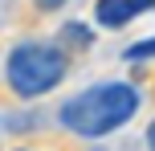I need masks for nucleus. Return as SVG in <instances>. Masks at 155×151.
<instances>
[{
  "label": "nucleus",
  "mask_w": 155,
  "mask_h": 151,
  "mask_svg": "<svg viewBox=\"0 0 155 151\" xmlns=\"http://www.w3.org/2000/svg\"><path fill=\"white\" fill-rule=\"evenodd\" d=\"M135 16H143L139 0H98V4H94V25H98V29H110V33L127 29Z\"/></svg>",
  "instance_id": "obj_3"
},
{
  "label": "nucleus",
  "mask_w": 155,
  "mask_h": 151,
  "mask_svg": "<svg viewBox=\"0 0 155 151\" xmlns=\"http://www.w3.org/2000/svg\"><path fill=\"white\" fill-rule=\"evenodd\" d=\"M57 41H61L65 49H90L94 45V25L90 21H65L61 29H57Z\"/></svg>",
  "instance_id": "obj_4"
},
{
  "label": "nucleus",
  "mask_w": 155,
  "mask_h": 151,
  "mask_svg": "<svg viewBox=\"0 0 155 151\" xmlns=\"http://www.w3.org/2000/svg\"><path fill=\"white\" fill-rule=\"evenodd\" d=\"M70 78V49L61 41H16L4 57V82L21 102H37V98L53 94L61 82Z\"/></svg>",
  "instance_id": "obj_2"
},
{
  "label": "nucleus",
  "mask_w": 155,
  "mask_h": 151,
  "mask_svg": "<svg viewBox=\"0 0 155 151\" xmlns=\"http://www.w3.org/2000/svg\"><path fill=\"white\" fill-rule=\"evenodd\" d=\"M139 106H143V90L135 86V82L110 78V82H94V86L70 94L57 106V123H61L70 135L98 143V139L118 135V131L139 114Z\"/></svg>",
  "instance_id": "obj_1"
},
{
  "label": "nucleus",
  "mask_w": 155,
  "mask_h": 151,
  "mask_svg": "<svg viewBox=\"0 0 155 151\" xmlns=\"http://www.w3.org/2000/svg\"><path fill=\"white\" fill-rule=\"evenodd\" d=\"M16 151H25V147H16Z\"/></svg>",
  "instance_id": "obj_8"
},
{
  "label": "nucleus",
  "mask_w": 155,
  "mask_h": 151,
  "mask_svg": "<svg viewBox=\"0 0 155 151\" xmlns=\"http://www.w3.org/2000/svg\"><path fill=\"white\" fill-rule=\"evenodd\" d=\"M143 143H147V151H155V119L147 123V135H143Z\"/></svg>",
  "instance_id": "obj_7"
},
{
  "label": "nucleus",
  "mask_w": 155,
  "mask_h": 151,
  "mask_svg": "<svg viewBox=\"0 0 155 151\" xmlns=\"http://www.w3.org/2000/svg\"><path fill=\"white\" fill-rule=\"evenodd\" d=\"M33 4H37L41 12H61V8L70 4V0H33Z\"/></svg>",
  "instance_id": "obj_6"
},
{
  "label": "nucleus",
  "mask_w": 155,
  "mask_h": 151,
  "mask_svg": "<svg viewBox=\"0 0 155 151\" xmlns=\"http://www.w3.org/2000/svg\"><path fill=\"white\" fill-rule=\"evenodd\" d=\"M123 61H127V65H143V61H155V37L131 41V45L123 49Z\"/></svg>",
  "instance_id": "obj_5"
}]
</instances>
